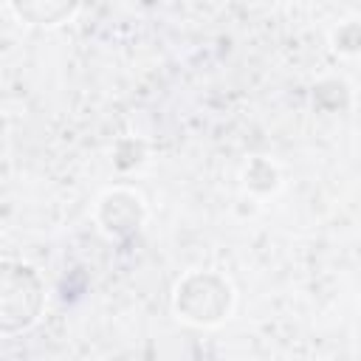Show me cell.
<instances>
[{
    "instance_id": "cell-3",
    "label": "cell",
    "mask_w": 361,
    "mask_h": 361,
    "mask_svg": "<svg viewBox=\"0 0 361 361\" xmlns=\"http://www.w3.org/2000/svg\"><path fill=\"white\" fill-rule=\"evenodd\" d=\"M99 220L104 223L107 231H113L118 237H127L141 226V203L130 192H113L102 200Z\"/></svg>"
},
{
    "instance_id": "cell-2",
    "label": "cell",
    "mask_w": 361,
    "mask_h": 361,
    "mask_svg": "<svg viewBox=\"0 0 361 361\" xmlns=\"http://www.w3.org/2000/svg\"><path fill=\"white\" fill-rule=\"evenodd\" d=\"M231 302L228 285L214 274H192L178 288V310L192 322H217Z\"/></svg>"
},
{
    "instance_id": "cell-1",
    "label": "cell",
    "mask_w": 361,
    "mask_h": 361,
    "mask_svg": "<svg viewBox=\"0 0 361 361\" xmlns=\"http://www.w3.org/2000/svg\"><path fill=\"white\" fill-rule=\"evenodd\" d=\"M42 305V282L34 268L20 262H6L0 276V327L14 333L28 327Z\"/></svg>"
},
{
    "instance_id": "cell-4",
    "label": "cell",
    "mask_w": 361,
    "mask_h": 361,
    "mask_svg": "<svg viewBox=\"0 0 361 361\" xmlns=\"http://www.w3.org/2000/svg\"><path fill=\"white\" fill-rule=\"evenodd\" d=\"M14 11L31 23H59L73 11L71 3H14Z\"/></svg>"
},
{
    "instance_id": "cell-5",
    "label": "cell",
    "mask_w": 361,
    "mask_h": 361,
    "mask_svg": "<svg viewBox=\"0 0 361 361\" xmlns=\"http://www.w3.org/2000/svg\"><path fill=\"white\" fill-rule=\"evenodd\" d=\"M336 45L341 51H361V25L353 23V25H344L338 34H336Z\"/></svg>"
}]
</instances>
